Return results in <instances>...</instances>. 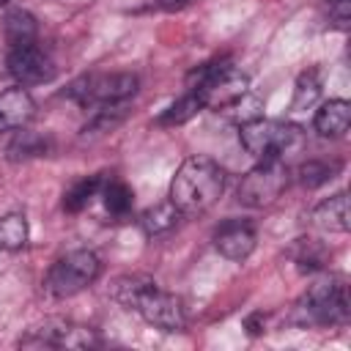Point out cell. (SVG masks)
Segmentation results:
<instances>
[{"label":"cell","mask_w":351,"mask_h":351,"mask_svg":"<svg viewBox=\"0 0 351 351\" xmlns=\"http://www.w3.org/2000/svg\"><path fill=\"white\" fill-rule=\"evenodd\" d=\"M112 299L123 304L126 310H134L143 315L145 324L162 329V332H181L186 326V315L181 307V299L162 291L151 277L145 274H123L110 288Z\"/></svg>","instance_id":"obj_1"},{"label":"cell","mask_w":351,"mask_h":351,"mask_svg":"<svg viewBox=\"0 0 351 351\" xmlns=\"http://www.w3.org/2000/svg\"><path fill=\"white\" fill-rule=\"evenodd\" d=\"M225 189V170L208 156H189L170 181V200L181 214L208 211Z\"/></svg>","instance_id":"obj_2"},{"label":"cell","mask_w":351,"mask_h":351,"mask_svg":"<svg viewBox=\"0 0 351 351\" xmlns=\"http://www.w3.org/2000/svg\"><path fill=\"white\" fill-rule=\"evenodd\" d=\"M351 315L348 285L346 277L329 274L315 280L293 304L291 321L299 326H337L346 324Z\"/></svg>","instance_id":"obj_3"},{"label":"cell","mask_w":351,"mask_h":351,"mask_svg":"<svg viewBox=\"0 0 351 351\" xmlns=\"http://www.w3.org/2000/svg\"><path fill=\"white\" fill-rule=\"evenodd\" d=\"M239 140L255 159H285L302 145V129L285 121L255 118L239 126Z\"/></svg>","instance_id":"obj_4"},{"label":"cell","mask_w":351,"mask_h":351,"mask_svg":"<svg viewBox=\"0 0 351 351\" xmlns=\"http://www.w3.org/2000/svg\"><path fill=\"white\" fill-rule=\"evenodd\" d=\"M137 74L132 71H93L69 85V99L77 104H115L137 93Z\"/></svg>","instance_id":"obj_5"},{"label":"cell","mask_w":351,"mask_h":351,"mask_svg":"<svg viewBox=\"0 0 351 351\" xmlns=\"http://www.w3.org/2000/svg\"><path fill=\"white\" fill-rule=\"evenodd\" d=\"M99 274H101L99 255L90 250H74V252L63 255L60 261H55L44 285L52 296L66 299V296H74V293L85 291L88 285H93Z\"/></svg>","instance_id":"obj_6"},{"label":"cell","mask_w":351,"mask_h":351,"mask_svg":"<svg viewBox=\"0 0 351 351\" xmlns=\"http://www.w3.org/2000/svg\"><path fill=\"white\" fill-rule=\"evenodd\" d=\"M291 181L285 159H261L239 184V200L250 208H263L274 203Z\"/></svg>","instance_id":"obj_7"},{"label":"cell","mask_w":351,"mask_h":351,"mask_svg":"<svg viewBox=\"0 0 351 351\" xmlns=\"http://www.w3.org/2000/svg\"><path fill=\"white\" fill-rule=\"evenodd\" d=\"M19 346L25 348H96L99 335L90 326H80L63 318H49L47 324L30 329V335H25Z\"/></svg>","instance_id":"obj_8"},{"label":"cell","mask_w":351,"mask_h":351,"mask_svg":"<svg viewBox=\"0 0 351 351\" xmlns=\"http://www.w3.org/2000/svg\"><path fill=\"white\" fill-rule=\"evenodd\" d=\"M5 66H8V74L22 82V85H38V82H49L55 77V63L52 58L36 47V44H25V47H14L8 49V58H5Z\"/></svg>","instance_id":"obj_9"},{"label":"cell","mask_w":351,"mask_h":351,"mask_svg":"<svg viewBox=\"0 0 351 351\" xmlns=\"http://www.w3.org/2000/svg\"><path fill=\"white\" fill-rule=\"evenodd\" d=\"M214 247L228 261H244L255 250V228L247 219H228L214 230Z\"/></svg>","instance_id":"obj_10"},{"label":"cell","mask_w":351,"mask_h":351,"mask_svg":"<svg viewBox=\"0 0 351 351\" xmlns=\"http://www.w3.org/2000/svg\"><path fill=\"white\" fill-rule=\"evenodd\" d=\"M36 115V101L25 88H8L0 93V132L22 129Z\"/></svg>","instance_id":"obj_11"},{"label":"cell","mask_w":351,"mask_h":351,"mask_svg":"<svg viewBox=\"0 0 351 351\" xmlns=\"http://www.w3.org/2000/svg\"><path fill=\"white\" fill-rule=\"evenodd\" d=\"M313 225L321 228V230H329V233H346L348 225H351V219H348V195L337 192L329 200L318 203L313 208Z\"/></svg>","instance_id":"obj_12"},{"label":"cell","mask_w":351,"mask_h":351,"mask_svg":"<svg viewBox=\"0 0 351 351\" xmlns=\"http://www.w3.org/2000/svg\"><path fill=\"white\" fill-rule=\"evenodd\" d=\"M315 132L321 137H343L351 123V104L346 99H329L315 112Z\"/></svg>","instance_id":"obj_13"},{"label":"cell","mask_w":351,"mask_h":351,"mask_svg":"<svg viewBox=\"0 0 351 351\" xmlns=\"http://www.w3.org/2000/svg\"><path fill=\"white\" fill-rule=\"evenodd\" d=\"M3 36H5V44L8 49L14 47H25V44H36V36H38V25H36V16L25 8H11L3 19Z\"/></svg>","instance_id":"obj_14"},{"label":"cell","mask_w":351,"mask_h":351,"mask_svg":"<svg viewBox=\"0 0 351 351\" xmlns=\"http://www.w3.org/2000/svg\"><path fill=\"white\" fill-rule=\"evenodd\" d=\"M200 110H206L203 96H200L197 90H186L178 101H173V104H170V107L156 118V123H159V126H181V123L192 121Z\"/></svg>","instance_id":"obj_15"},{"label":"cell","mask_w":351,"mask_h":351,"mask_svg":"<svg viewBox=\"0 0 351 351\" xmlns=\"http://www.w3.org/2000/svg\"><path fill=\"white\" fill-rule=\"evenodd\" d=\"M178 217H181V211L173 206V200H167V203H156V206H151V208L143 211V217H140V228H143L148 236H162V233H167V230L176 228Z\"/></svg>","instance_id":"obj_16"},{"label":"cell","mask_w":351,"mask_h":351,"mask_svg":"<svg viewBox=\"0 0 351 351\" xmlns=\"http://www.w3.org/2000/svg\"><path fill=\"white\" fill-rule=\"evenodd\" d=\"M47 148H49L47 137H41L38 132H27V129H22V132H16V137L8 143V151H5V154H8L11 162H25V159L44 156Z\"/></svg>","instance_id":"obj_17"},{"label":"cell","mask_w":351,"mask_h":351,"mask_svg":"<svg viewBox=\"0 0 351 351\" xmlns=\"http://www.w3.org/2000/svg\"><path fill=\"white\" fill-rule=\"evenodd\" d=\"M337 173H340V162H335V159H307L296 170L299 184L307 186V189H315V186L332 181Z\"/></svg>","instance_id":"obj_18"},{"label":"cell","mask_w":351,"mask_h":351,"mask_svg":"<svg viewBox=\"0 0 351 351\" xmlns=\"http://www.w3.org/2000/svg\"><path fill=\"white\" fill-rule=\"evenodd\" d=\"M321 96V71L318 69H307L299 74L296 88H293V101H291V112L307 110L315 104V99Z\"/></svg>","instance_id":"obj_19"},{"label":"cell","mask_w":351,"mask_h":351,"mask_svg":"<svg viewBox=\"0 0 351 351\" xmlns=\"http://www.w3.org/2000/svg\"><path fill=\"white\" fill-rule=\"evenodd\" d=\"M27 241V219L22 214L0 217V252H16Z\"/></svg>","instance_id":"obj_20"},{"label":"cell","mask_w":351,"mask_h":351,"mask_svg":"<svg viewBox=\"0 0 351 351\" xmlns=\"http://www.w3.org/2000/svg\"><path fill=\"white\" fill-rule=\"evenodd\" d=\"M99 186H101V176H88V178L74 181V184L63 192V208L71 211V214L82 211V208L90 203V197L99 192Z\"/></svg>","instance_id":"obj_21"},{"label":"cell","mask_w":351,"mask_h":351,"mask_svg":"<svg viewBox=\"0 0 351 351\" xmlns=\"http://www.w3.org/2000/svg\"><path fill=\"white\" fill-rule=\"evenodd\" d=\"M126 107H123V101H115V104H104L96 115H93V121L82 129V134L85 137H96V134H104V132H112L115 126H121L123 123V118H126Z\"/></svg>","instance_id":"obj_22"},{"label":"cell","mask_w":351,"mask_h":351,"mask_svg":"<svg viewBox=\"0 0 351 351\" xmlns=\"http://www.w3.org/2000/svg\"><path fill=\"white\" fill-rule=\"evenodd\" d=\"M326 247L318 241V239H299L296 244V263H299V271H315V269H324L326 263Z\"/></svg>","instance_id":"obj_23"},{"label":"cell","mask_w":351,"mask_h":351,"mask_svg":"<svg viewBox=\"0 0 351 351\" xmlns=\"http://www.w3.org/2000/svg\"><path fill=\"white\" fill-rule=\"evenodd\" d=\"M104 208L112 217H123L132 208V189L123 181H110L104 186Z\"/></svg>","instance_id":"obj_24"},{"label":"cell","mask_w":351,"mask_h":351,"mask_svg":"<svg viewBox=\"0 0 351 351\" xmlns=\"http://www.w3.org/2000/svg\"><path fill=\"white\" fill-rule=\"evenodd\" d=\"M261 110H263V101H261L258 96H252L250 90H247L244 96H239L233 104H228V107H225L228 118H230V121H236L239 126H241V123H247V121L261 118Z\"/></svg>","instance_id":"obj_25"},{"label":"cell","mask_w":351,"mask_h":351,"mask_svg":"<svg viewBox=\"0 0 351 351\" xmlns=\"http://www.w3.org/2000/svg\"><path fill=\"white\" fill-rule=\"evenodd\" d=\"M329 16L337 27H348L351 22V0H329Z\"/></svg>","instance_id":"obj_26"},{"label":"cell","mask_w":351,"mask_h":351,"mask_svg":"<svg viewBox=\"0 0 351 351\" xmlns=\"http://www.w3.org/2000/svg\"><path fill=\"white\" fill-rule=\"evenodd\" d=\"M244 329L255 337V335H261L263 332V313H252V315H247L244 318Z\"/></svg>","instance_id":"obj_27"},{"label":"cell","mask_w":351,"mask_h":351,"mask_svg":"<svg viewBox=\"0 0 351 351\" xmlns=\"http://www.w3.org/2000/svg\"><path fill=\"white\" fill-rule=\"evenodd\" d=\"M189 3H192V0H159V5L167 8V11H178V8L189 5Z\"/></svg>","instance_id":"obj_28"},{"label":"cell","mask_w":351,"mask_h":351,"mask_svg":"<svg viewBox=\"0 0 351 351\" xmlns=\"http://www.w3.org/2000/svg\"><path fill=\"white\" fill-rule=\"evenodd\" d=\"M5 3H8V0H0V5H5Z\"/></svg>","instance_id":"obj_29"}]
</instances>
